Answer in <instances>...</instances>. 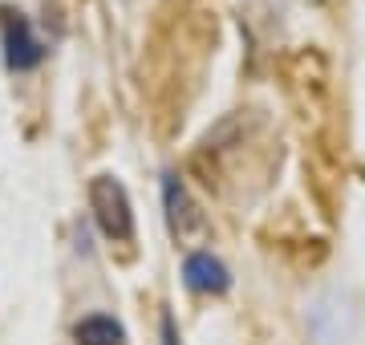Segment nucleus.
Instances as JSON below:
<instances>
[{
	"label": "nucleus",
	"instance_id": "f257e3e1",
	"mask_svg": "<svg viewBox=\"0 0 365 345\" xmlns=\"http://www.w3.org/2000/svg\"><path fill=\"white\" fill-rule=\"evenodd\" d=\"M90 207H93V220H98L106 240H130L134 236L130 195H126V187L118 183L114 175H98L90 183Z\"/></svg>",
	"mask_w": 365,
	"mask_h": 345
},
{
	"label": "nucleus",
	"instance_id": "f03ea898",
	"mask_svg": "<svg viewBox=\"0 0 365 345\" xmlns=\"http://www.w3.org/2000/svg\"><path fill=\"white\" fill-rule=\"evenodd\" d=\"M163 200H167V224L175 232L179 244H199V240L207 236V215L199 212V203L191 200V191L182 187L179 175H167V183H163Z\"/></svg>",
	"mask_w": 365,
	"mask_h": 345
},
{
	"label": "nucleus",
	"instance_id": "7ed1b4c3",
	"mask_svg": "<svg viewBox=\"0 0 365 345\" xmlns=\"http://www.w3.org/2000/svg\"><path fill=\"white\" fill-rule=\"evenodd\" d=\"M4 61L9 69L25 73V69H37L45 61V41L33 33L25 13H4Z\"/></svg>",
	"mask_w": 365,
	"mask_h": 345
},
{
	"label": "nucleus",
	"instance_id": "20e7f679",
	"mask_svg": "<svg viewBox=\"0 0 365 345\" xmlns=\"http://www.w3.org/2000/svg\"><path fill=\"white\" fill-rule=\"evenodd\" d=\"M182 280H187V289H195V292H227V284H232L227 268H223L211 252L187 256V260H182Z\"/></svg>",
	"mask_w": 365,
	"mask_h": 345
},
{
	"label": "nucleus",
	"instance_id": "39448f33",
	"mask_svg": "<svg viewBox=\"0 0 365 345\" xmlns=\"http://www.w3.org/2000/svg\"><path fill=\"white\" fill-rule=\"evenodd\" d=\"M73 341L78 345H126V329L106 313H90L73 325Z\"/></svg>",
	"mask_w": 365,
	"mask_h": 345
},
{
	"label": "nucleus",
	"instance_id": "423d86ee",
	"mask_svg": "<svg viewBox=\"0 0 365 345\" xmlns=\"http://www.w3.org/2000/svg\"><path fill=\"white\" fill-rule=\"evenodd\" d=\"M163 345H179V337H175V321L163 317Z\"/></svg>",
	"mask_w": 365,
	"mask_h": 345
}]
</instances>
